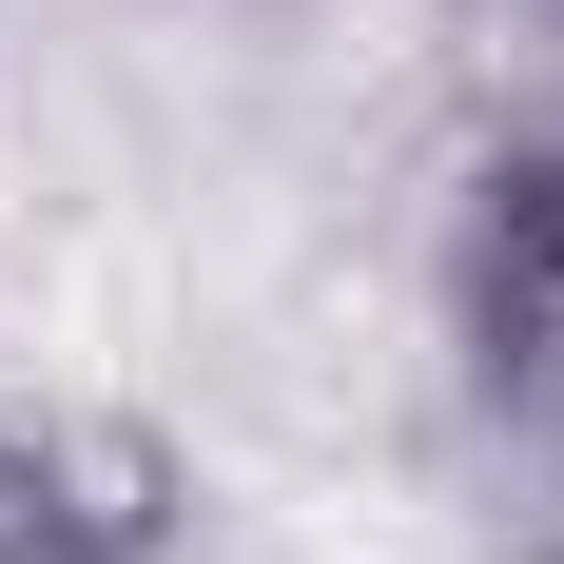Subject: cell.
Here are the masks:
<instances>
[{
  "mask_svg": "<svg viewBox=\"0 0 564 564\" xmlns=\"http://www.w3.org/2000/svg\"><path fill=\"white\" fill-rule=\"evenodd\" d=\"M448 350H467V409L507 429H564V117L487 137L448 215Z\"/></svg>",
  "mask_w": 564,
  "mask_h": 564,
  "instance_id": "cell-1",
  "label": "cell"
},
{
  "mask_svg": "<svg viewBox=\"0 0 564 564\" xmlns=\"http://www.w3.org/2000/svg\"><path fill=\"white\" fill-rule=\"evenodd\" d=\"M40 487H58V564H156L175 545V429L137 409H40Z\"/></svg>",
  "mask_w": 564,
  "mask_h": 564,
  "instance_id": "cell-2",
  "label": "cell"
},
{
  "mask_svg": "<svg viewBox=\"0 0 564 564\" xmlns=\"http://www.w3.org/2000/svg\"><path fill=\"white\" fill-rule=\"evenodd\" d=\"M0 564H58V487H40V429H0Z\"/></svg>",
  "mask_w": 564,
  "mask_h": 564,
  "instance_id": "cell-3",
  "label": "cell"
},
{
  "mask_svg": "<svg viewBox=\"0 0 564 564\" xmlns=\"http://www.w3.org/2000/svg\"><path fill=\"white\" fill-rule=\"evenodd\" d=\"M487 20H507V40H525V58H564V0H487Z\"/></svg>",
  "mask_w": 564,
  "mask_h": 564,
  "instance_id": "cell-4",
  "label": "cell"
},
{
  "mask_svg": "<svg viewBox=\"0 0 564 564\" xmlns=\"http://www.w3.org/2000/svg\"><path fill=\"white\" fill-rule=\"evenodd\" d=\"M545 564H564V525H545Z\"/></svg>",
  "mask_w": 564,
  "mask_h": 564,
  "instance_id": "cell-5",
  "label": "cell"
}]
</instances>
